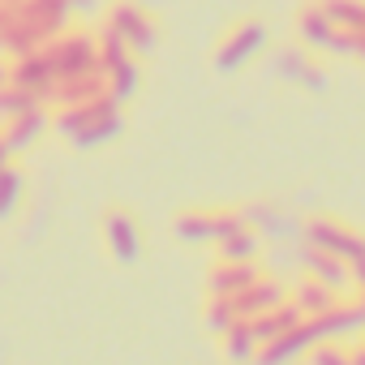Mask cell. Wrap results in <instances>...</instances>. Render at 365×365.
<instances>
[{"instance_id": "1", "label": "cell", "mask_w": 365, "mask_h": 365, "mask_svg": "<svg viewBox=\"0 0 365 365\" xmlns=\"http://www.w3.org/2000/svg\"><path fill=\"white\" fill-rule=\"evenodd\" d=\"M262 48H267V26H262L258 18H237V22H228L224 35L215 39L211 65H215V73H237V69H245Z\"/></svg>"}, {"instance_id": "2", "label": "cell", "mask_w": 365, "mask_h": 365, "mask_svg": "<svg viewBox=\"0 0 365 365\" xmlns=\"http://www.w3.org/2000/svg\"><path fill=\"white\" fill-rule=\"evenodd\" d=\"M103 26H112L129 43V52H138V56H146L159 43V22H155V14L146 5H138V0H108Z\"/></svg>"}, {"instance_id": "3", "label": "cell", "mask_w": 365, "mask_h": 365, "mask_svg": "<svg viewBox=\"0 0 365 365\" xmlns=\"http://www.w3.org/2000/svg\"><path fill=\"white\" fill-rule=\"evenodd\" d=\"M43 56L52 61L56 78H65V73H91V69H99L95 31H86V26H65L56 39L43 43ZM99 73H103V69H99Z\"/></svg>"}, {"instance_id": "4", "label": "cell", "mask_w": 365, "mask_h": 365, "mask_svg": "<svg viewBox=\"0 0 365 365\" xmlns=\"http://www.w3.org/2000/svg\"><path fill=\"white\" fill-rule=\"evenodd\" d=\"M301 232H305L309 245H322V250L339 254L348 267H352V262H365V232L348 228V224L335 220V215H309V220L301 224Z\"/></svg>"}, {"instance_id": "5", "label": "cell", "mask_w": 365, "mask_h": 365, "mask_svg": "<svg viewBox=\"0 0 365 365\" xmlns=\"http://www.w3.org/2000/svg\"><path fill=\"white\" fill-rule=\"evenodd\" d=\"M99 232H103V245L116 267H133L142 258V228L129 207H108L99 215Z\"/></svg>"}, {"instance_id": "6", "label": "cell", "mask_w": 365, "mask_h": 365, "mask_svg": "<svg viewBox=\"0 0 365 365\" xmlns=\"http://www.w3.org/2000/svg\"><path fill=\"white\" fill-rule=\"evenodd\" d=\"M314 344H318V335H314L309 318H301V322H297V327H288L284 335H275V339L258 344L254 365H292V361H301Z\"/></svg>"}, {"instance_id": "7", "label": "cell", "mask_w": 365, "mask_h": 365, "mask_svg": "<svg viewBox=\"0 0 365 365\" xmlns=\"http://www.w3.org/2000/svg\"><path fill=\"white\" fill-rule=\"evenodd\" d=\"M292 31H297V43L301 48H309V52H331V56H339V26L314 5H301L297 9V22H292Z\"/></svg>"}, {"instance_id": "8", "label": "cell", "mask_w": 365, "mask_h": 365, "mask_svg": "<svg viewBox=\"0 0 365 365\" xmlns=\"http://www.w3.org/2000/svg\"><path fill=\"white\" fill-rule=\"evenodd\" d=\"M309 327H314V335H318V339H344V335H352V331H361V327H365V301L344 292L331 309L314 314V318H309Z\"/></svg>"}, {"instance_id": "9", "label": "cell", "mask_w": 365, "mask_h": 365, "mask_svg": "<svg viewBox=\"0 0 365 365\" xmlns=\"http://www.w3.org/2000/svg\"><path fill=\"white\" fill-rule=\"evenodd\" d=\"M275 73L288 78V82H297L301 91H314V95L327 91V69L318 61H309V48H301V43L275 52Z\"/></svg>"}, {"instance_id": "10", "label": "cell", "mask_w": 365, "mask_h": 365, "mask_svg": "<svg viewBox=\"0 0 365 365\" xmlns=\"http://www.w3.org/2000/svg\"><path fill=\"white\" fill-rule=\"evenodd\" d=\"M297 262H301V271L305 275H314V279H322V284H331L335 292H348L352 288V271H348V262L339 258V254H331V250H322V245H301L297 250Z\"/></svg>"}, {"instance_id": "11", "label": "cell", "mask_w": 365, "mask_h": 365, "mask_svg": "<svg viewBox=\"0 0 365 365\" xmlns=\"http://www.w3.org/2000/svg\"><path fill=\"white\" fill-rule=\"evenodd\" d=\"M258 275H262V262H258V258H245V262H237V258H215V262L207 267V292H215V297H237V292L250 288Z\"/></svg>"}, {"instance_id": "12", "label": "cell", "mask_w": 365, "mask_h": 365, "mask_svg": "<svg viewBox=\"0 0 365 365\" xmlns=\"http://www.w3.org/2000/svg\"><path fill=\"white\" fill-rule=\"evenodd\" d=\"M99 95H108V78L99 69H91V73H65V78H56L52 91H48V103L65 108V103H91Z\"/></svg>"}, {"instance_id": "13", "label": "cell", "mask_w": 365, "mask_h": 365, "mask_svg": "<svg viewBox=\"0 0 365 365\" xmlns=\"http://www.w3.org/2000/svg\"><path fill=\"white\" fill-rule=\"evenodd\" d=\"M9 82L35 91V95L48 103V91H52V82H56V69H52V61H48L43 48H39V52H26V56H14V61H9Z\"/></svg>"}, {"instance_id": "14", "label": "cell", "mask_w": 365, "mask_h": 365, "mask_svg": "<svg viewBox=\"0 0 365 365\" xmlns=\"http://www.w3.org/2000/svg\"><path fill=\"white\" fill-rule=\"evenodd\" d=\"M279 301H288V284H279V279H271V275H258L250 288H241V292L232 297V305H237L241 318H258V314L275 309Z\"/></svg>"}, {"instance_id": "15", "label": "cell", "mask_w": 365, "mask_h": 365, "mask_svg": "<svg viewBox=\"0 0 365 365\" xmlns=\"http://www.w3.org/2000/svg\"><path fill=\"white\" fill-rule=\"evenodd\" d=\"M48 129H52V116L43 112V103H35V108L18 112V116H9V120H0V133L9 138V146H14V150H31Z\"/></svg>"}, {"instance_id": "16", "label": "cell", "mask_w": 365, "mask_h": 365, "mask_svg": "<svg viewBox=\"0 0 365 365\" xmlns=\"http://www.w3.org/2000/svg\"><path fill=\"white\" fill-rule=\"evenodd\" d=\"M176 241L185 245H215V207H185L172 220Z\"/></svg>"}, {"instance_id": "17", "label": "cell", "mask_w": 365, "mask_h": 365, "mask_svg": "<svg viewBox=\"0 0 365 365\" xmlns=\"http://www.w3.org/2000/svg\"><path fill=\"white\" fill-rule=\"evenodd\" d=\"M339 297H344V292H335L331 284H322V279H314V275H301V279L288 288V301H292V305H297L305 318H314V314L331 309Z\"/></svg>"}, {"instance_id": "18", "label": "cell", "mask_w": 365, "mask_h": 365, "mask_svg": "<svg viewBox=\"0 0 365 365\" xmlns=\"http://www.w3.org/2000/svg\"><path fill=\"white\" fill-rule=\"evenodd\" d=\"M108 103H112V95H99V99H91V103H65V108H56L52 129H56L61 138H69V142H73V138H78V133H82V129H86V125L108 108Z\"/></svg>"}, {"instance_id": "19", "label": "cell", "mask_w": 365, "mask_h": 365, "mask_svg": "<svg viewBox=\"0 0 365 365\" xmlns=\"http://www.w3.org/2000/svg\"><path fill=\"white\" fill-rule=\"evenodd\" d=\"M220 339V356L228 361V365H254V356H258V339H254V331H250V322L245 318H237L224 335H215Z\"/></svg>"}, {"instance_id": "20", "label": "cell", "mask_w": 365, "mask_h": 365, "mask_svg": "<svg viewBox=\"0 0 365 365\" xmlns=\"http://www.w3.org/2000/svg\"><path fill=\"white\" fill-rule=\"evenodd\" d=\"M120 129H125V116H120V103L112 99V103H108V108H103V112H99V116H95V120H91V125H86V129L73 138V146H78V150L103 146V142H112Z\"/></svg>"}, {"instance_id": "21", "label": "cell", "mask_w": 365, "mask_h": 365, "mask_svg": "<svg viewBox=\"0 0 365 365\" xmlns=\"http://www.w3.org/2000/svg\"><path fill=\"white\" fill-rule=\"evenodd\" d=\"M305 314L292 305V301H279L275 309H267V314H258V318H245L250 322V331H254V339L258 344H267V339H275V335H284L288 327H297Z\"/></svg>"}, {"instance_id": "22", "label": "cell", "mask_w": 365, "mask_h": 365, "mask_svg": "<svg viewBox=\"0 0 365 365\" xmlns=\"http://www.w3.org/2000/svg\"><path fill=\"white\" fill-rule=\"evenodd\" d=\"M241 215L250 220V228H254L258 237H292V232H297V224H292L284 211H275L271 202H245Z\"/></svg>"}, {"instance_id": "23", "label": "cell", "mask_w": 365, "mask_h": 365, "mask_svg": "<svg viewBox=\"0 0 365 365\" xmlns=\"http://www.w3.org/2000/svg\"><path fill=\"white\" fill-rule=\"evenodd\" d=\"M103 78H108V95H112L116 103H129V99L138 95V86H142V65H138V56H125V61L112 65Z\"/></svg>"}, {"instance_id": "24", "label": "cell", "mask_w": 365, "mask_h": 365, "mask_svg": "<svg viewBox=\"0 0 365 365\" xmlns=\"http://www.w3.org/2000/svg\"><path fill=\"white\" fill-rule=\"evenodd\" d=\"M314 5H318L339 31L365 35V0H314Z\"/></svg>"}, {"instance_id": "25", "label": "cell", "mask_w": 365, "mask_h": 365, "mask_svg": "<svg viewBox=\"0 0 365 365\" xmlns=\"http://www.w3.org/2000/svg\"><path fill=\"white\" fill-rule=\"evenodd\" d=\"M262 254V237L245 224V228H237L232 237H224V241H215V258H237V262H245V258H258Z\"/></svg>"}, {"instance_id": "26", "label": "cell", "mask_w": 365, "mask_h": 365, "mask_svg": "<svg viewBox=\"0 0 365 365\" xmlns=\"http://www.w3.org/2000/svg\"><path fill=\"white\" fill-rule=\"evenodd\" d=\"M237 318H241V314H237L232 297H215V292H207V305H202V327H207L211 335H224Z\"/></svg>"}, {"instance_id": "27", "label": "cell", "mask_w": 365, "mask_h": 365, "mask_svg": "<svg viewBox=\"0 0 365 365\" xmlns=\"http://www.w3.org/2000/svg\"><path fill=\"white\" fill-rule=\"evenodd\" d=\"M22 198H26V176H22V168H5V172H0V220H9L22 207Z\"/></svg>"}, {"instance_id": "28", "label": "cell", "mask_w": 365, "mask_h": 365, "mask_svg": "<svg viewBox=\"0 0 365 365\" xmlns=\"http://www.w3.org/2000/svg\"><path fill=\"white\" fill-rule=\"evenodd\" d=\"M95 48H99V69H103V73H108L112 65H120L125 56H138V52H129V43H125L112 26H99V31H95Z\"/></svg>"}, {"instance_id": "29", "label": "cell", "mask_w": 365, "mask_h": 365, "mask_svg": "<svg viewBox=\"0 0 365 365\" xmlns=\"http://www.w3.org/2000/svg\"><path fill=\"white\" fill-rule=\"evenodd\" d=\"M35 103H43V99H39L35 91L18 86V82H5V86H0V120H9V116L26 112V108H35Z\"/></svg>"}, {"instance_id": "30", "label": "cell", "mask_w": 365, "mask_h": 365, "mask_svg": "<svg viewBox=\"0 0 365 365\" xmlns=\"http://www.w3.org/2000/svg\"><path fill=\"white\" fill-rule=\"evenodd\" d=\"M309 365H356L352 361V348H344L339 339H318L309 352H305Z\"/></svg>"}, {"instance_id": "31", "label": "cell", "mask_w": 365, "mask_h": 365, "mask_svg": "<svg viewBox=\"0 0 365 365\" xmlns=\"http://www.w3.org/2000/svg\"><path fill=\"white\" fill-rule=\"evenodd\" d=\"M14 159H18V150L9 146V138H5V133H0V172H5V168H14Z\"/></svg>"}, {"instance_id": "32", "label": "cell", "mask_w": 365, "mask_h": 365, "mask_svg": "<svg viewBox=\"0 0 365 365\" xmlns=\"http://www.w3.org/2000/svg\"><path fill=\"white\" fill-rule=\"evenodd\" d=\"M352 361H356V365H365V339H356V344H352Z\"/></svg>"}, {"instance_id": "33", "label": "cell", "mask_w": 365, "mask_h": 365, "mask_svg": "<svg viewBox=\"0 0 365 365\" xmlns=\"http://www.w3.org/2000/svg\"><path fill=\"white\" fill-rule=\"evenodd\" d=\"M9 82V61H0V86Z\"/></svg>"}, {"instance_id": "34", "label": "cell", "mask_w": 365, "mask_h": 365, "mask_svg": "<svg viewBox=\"0 0 365 365\" xmlns=\"http://www.w3.org/2000/svg\"><path fill=\"white\" fill-rule=\"evenodd\" d=\"M356 297H361V301H365V288H356Z\"/></svg>"}]
</instances>
